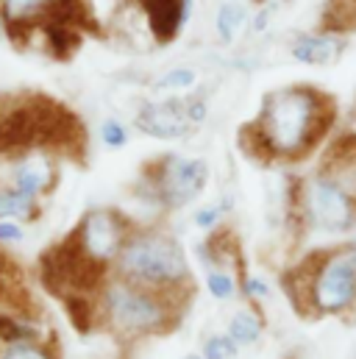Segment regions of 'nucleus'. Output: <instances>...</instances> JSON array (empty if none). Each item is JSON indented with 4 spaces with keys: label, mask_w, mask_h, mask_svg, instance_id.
<instances>
[{
    "label": "nucleus",
    "mask_w": 356,
    "mask_h": 359,
    "mask_svg": "<svg viewBox=\"0 0 356 359\" xmlns=\"http://www.w3.org/2000/svg\"><path fill=\"white\" fill-rule=\"evenodd\" d=\"M337 120V103L312 84H292L265 95L262 109L242 131V145L265 162H301L312 156Z\"/></svg>",
    "instance_id": "f257e3e1"
},
{
    "label": "nucleus",
    "mask_w": 356,
    "mask_h": 359,
    "mask_svg": "<svg viewBox=\"0 0 356 359\" xmlns=\"http://www.w3.org/2000/svg\"><path fill=\"white\" fill-rule=\"evenodd\" d=\"M81 140V126L70 109L48 97H28L0 114V154L31 148H70Z\"/></svg>",
    "instance_id": "f03ea898"
},
{
    "label": "nucleus",
    "mask_w": 356,
    "mask_h": 359,
    "mask_svg": "<svg viewBox=\"0 0 356 359\" xmlns=\"http://www.w3.org/2000/svg\"><path fill=\"white\" fill-rule=\"evenodd\" d=\"M120 273L125 281L145 290L181 287L189 278L186 257L167 234H137L120 251Z\"/></svg>",
    "instance_id": "7ed1b4c3"
},
{
    "label": "nucleus",
    "mask_w": 356,
    "mask_h": 359,
    "mask_svg": "<svg viewBox=\"0 0 356 359\" xmlns=\"http://www.w3.org/2000/svg\"><path fill=\"white\" fill-rule=\"evenodd\" d=\"M292 212L301 226L323 234H348L356 229V203L320 170L292 181Z\"/></svg>",
    "instance_id": "20e7f679"
},
{
    "label": "nucleus",
    "mask_w": 356,
    "mask_h": 359,
    "mask_svg": "<svg viewBox=\"0 0 356 359\" xmlns=\"http://www.w3.org/2000/svg\"><path fill=\"white\" fill-rule=\"evenodd\" d=\"M106 309L111 320L125 332H151L165 320V306L159 304V298L151 290L137 287L125 278L109 284Z\"/></svg>",
    "instance_id": "39448f33"
},
{
    "label": "nucleus",
    "mask_w": 356,
    "mask_h": 359,
    "mask_svg": "<svg viewBox=\"0 0 356 359\" xmlns=\"http://www.w3.org/2000/svg\"><path fill=\"white\" fill-rule=\"evenodd\" d=\"M209 181V165L203 159H189V156H178L170 154L156 165V176H153V195L176 209L189 203L195 195L203 192Z\"/></svg>",
    "instance_id": "423d86ee"
},
{
    "label": "nucleus",
    "mask_w": 356,
    "mask_h": 359,
    "mask_svg": "<svg viewBox=\"0 0 356 359\" xmlns=\"http://www.w3.org/2000/svg\"><path fill=\"white\" fill-rule=\"evenodd\" d=\"M76 237H78L81 248L100 265H106L109 259L120 257L123 245L128 243L125 240V226H123L120 215L106 212V209L84 215V220L76 229Z\"/></svg>",
    "instance_id": "0eeeda50"
},
{
    "label": "nucleus",
    "mask_w": 356,
    "mask_h": 359,
    "mask_svg": "<svg viewBox=\"0 0 356 359\" xmlns=\"http://www.w3.org/2000/svg\"><path fill=\"white\" fill-rule=\"evenodd\" d=\"M137 128L156 140H178L192 131V120L186 114V103L167 100V103H145L137 114Z\"/></svg>",
    "instance_id": "6e6552de"
},
{
    "label": "nucleus",
    "mask_w": 356,
    "mask_h": 359,
    "mask_svg": "<svg viewBox=\"0 0 356 359\" xmlns=\"http://www.w3.org/2000/svg\"><path fill=\"white\" fill-rule=\"evenodd\" d=\"M317 170L329 176L356 203V131L340 134L323 151Z\"/></svg>",
    "instance_id": "1a4fd4ad"
},
{
    "label": "nucleus",
    "mask_w": 356,
    "mask_h": 359,
    "mask_svg": "<svg viewBox=\"0 0 356 359\" xmlns=\"http://www.w3.org/2000/svg\"><path fill=\"white\" fill-rule=\"evenodd\" d=\"M139 3L148 14V22L159 42L176 39L189 17V6H192V0H139Z\"/></svg>",
    "instance_id": "9d476101"
},
{
    "label": "nucleus",
    "mask_w": 356,
    "mask_h": 359,
    "mask_svg": "<svg viewBox=\"0 0 356 359\" xmlns=\"http://www.w3.org/2000/svg\"><path fill=\"white\" fill-rule=\"evenodd\" d=\"M345 50V39L337 34H301L295 36L289 53L301 65H334Z\"/></svg>",
    "instance_id": "9b49d317"
},
{
    "label": "nucleus",
    "mask_w": 356,
    "mask_h": 359,
    "mask_svg": "<svg viewBox=\"0 0 356 359\" xmlns=\"http://www.w3.org/2000/svg\"><path fill=\"white\" fill-rule=\"evenodd\" d=\"M50 181H53V168H50V162L36 154V156L22 159V162L14 168L11 187L20 189V192H25V195H34V198H36L39 192H45V189L50 187Z\"/></svg>",
    "instance_id": "f8f14e48"
},
{
    "label": "nucleus",
    "mask_w": 356,
    "mask_h": 359,
    "mask_svg": "<svg viewBox=\"0 0 356 359\" xmlns=\"http://www.w3.org/2000/svg\"><path fill=\"white\" fill-rule=\"evenodd\" d=\"M320 28L337 36L356 31V0H326Z\"/></svg>",
    "instance_id": "ddd939ff"
},
{
    "label": "nucleus",
    "mask_w": 356,
    "mask_h": 359,
    "mask_svg": "<svg viewBox=\"0 0 356 359\" xmlns=\"http://www.w3.org/2000/svg\"><path fill=\"white\" fill-rule=\"evenodd\" d=\"M245 20H248L245 6H242V3H237V0H226V3L217 8V17H214V31H217L220 42H226V45H228V42H234V39H237V34L242 31Z\"/></svg>",
    "instance_id": "4468645a"
},
{
    "label": "nucleus",
    "mask_w": 356,
    "mask_h": 359,
    "mask_svg": "<svg viewBox=\"0 0 356 359\" xmlns=\"http://www.w3.org/2000/svg\"><path fill=\"white\" fill-rule=\"evenodd\" d=\"M56 0H3V17L8 28L34 22L36 17H45Z\"/></svg>",
    "instance_id": "2eb2a0df"
},
{
    "label": "nucleus",
    "mask_w": 356,
    "mask_h": 359,
    "mask_svg": "<svg viewBox=\"0 0 356 359\" xmlns=\"http://www.w3.org/2000/svg\"><path fill=\"white\" fill-rule=\"evenodd\" d=\"M34 220L36 217V198L25 195L20 189H3L0 192V220Z\"/></svg>",
    "instance_id": "dca6fc26"
},
{
    "label": "nucleus",
    "mask_w": 356,
    "mask_h": 359,
    "mask_svg": "<svg viewBox=\"0 0 356 359\" xmlns=\"http://www.w3.org/2000/svg\"><path fill=\"white\" fill-rule=\"evenodd\" d=\"M228 337L237 343V346H254L259 337H262V320L248 312V309H240L231 320H228Z\"/></svg>",
    "instance_id": "f3484780"
},
{
    "label": "nucleus",
    "mask_w": 356,
    "mask_h": 359,
    "mask_svg": "<svg viewBox=\"0 0 356 359\" xmlns=\"http://www.w3.org/2000/svg\"><path fill=\"white\" fill-rule=\"evenodd\" d=\"M198 81V73L192 67H173L167 70L159 81H156V90L162 92H181V90H192Z\"/></svg>",
    "instance_id": "a211bd4d"
},
{
    "label": "nucleus",
    "mask_w": 356,
    "mask_h": 359,
    "mask_svg": "<svg viewBox=\"0 0 356 359\" xmlns=\"http://www.w3.org/2000/svg\"><path fill=\"white\" fill-rule=\"evenodd\" d=\"M206 287H209V292H212L217 301H231L234 292H237V281H234V276L226 273V270H209Z\"/></svg>",
    "instance_id": "6ab92c4d"
},
{
    "label": "nucleus",
    "mask_w": 356,
    "mask_h": 359,
    "mask_svg": "<svg viewBox=\"0 0 356 359\" xmlns=\"http://www.w3.org/2000/svg\"><path fill=\"white\" fill-rule=\"evenodd\" d=\"M240 346L228 334H214L203 343V359H234Z\"/></svg>",
    "instance_id": "aec40b11"
},
{
    "label": "nucleus",
    "mask_w": 356,
    "mask_h": 359,
    "mask_svg": "<svg viewBox=\"0 0 356 359\" xmlns=\"http://www.w3.org/2000/svg\"><path fill=\"white\" fill-rule=\"evenodd\" d=\"M100 142H103L106 148H111V151L125 148V145H128V131H125V126H123L120 120H106V123L100 126Z\"/></svg>",
    "instance_id": "412c9836"
},
{
    "label": "nucleus",
    "mask_w": 356,
    "mask_h": 359,
    "mask_svg": "<svg viewBox=\"0 0 356 359\" xmlns=\"http://www.w3.org/2000/svg\"><path fill=\"white\" fill-rule=\"evenodd\" d=\"M223 206L220 203H209V206H200L198 212H195V226L198 229H203V231H209V229H214L217 223H220V217H223Z\"/></svg>",
    "instance_id": "4be33fe9"
},
{
    "label": "nucleus",
    "mask_w": 356,
    "mask_h": 359,
    "mask_svg": "<svg viewBox=\"0 0 356 359\" xmlns=\"http://www.w3.org/2000/svg\"><path fill=\"white\" fill-rule=\"evenodd\" d=\"M242 290H245V295L254 298V301H265L267 295H270V287H267L262 278H256V276H245V278H242Z\"/></svg>",
    "instance_id": "5701e85b"
},
{
    "label": "nucleus",
    "mask_w": 356,
    "mask_h": 359,
    "mask_svg": "<svg viewBox=\"0 0 356 359\" xmlns=\"http://www.w3.org/2000/svg\"><path fill=\"white\" fill-rule=\"evenodd\" d=\"M3 359H45L31 343H14L6 354H3Z\"/></svg>",
    "instance_id": "b1692460"
},
{
    "label": "nucleus",
    "mask_w": 356,
    "mask_h": 359,
    "mask_svg": "<svg viewBox=\"0 0 356 359\" xmlns=\"http://www.w3.org/2000/svg\"><path fill=\"white\" fill-rule=\"evenodd\" d=\"M186 114H189L192 126L203 123V120H206V114H209V109H206V100H200V97H195V100H186Z\"/></svg>",
    "instance_id": "393cba45"
},
{
    "label": "nucleus",
    "mask_w": 356,
    "mask_h": 359,
    "mask_svg": "<svg viewBox=\"0 0 356 359\" xmlns=\"http://www.w3.org/2000/svg\"><path fill=\"white\" fill-rule=\"evenodd\" d=\"M22 229L14 220H0V243H20Z\"/></svg>",
    "instance_id": "a878e982"
},
{
    "label": "nucleus",
    "mask_w": 356,
    "mask_h": 359,
    "mask_svg": "<svg viewBox=\"0 0 356 359\" xmlns=\"http://www.w3.org/2000/svg\"><path fill=\"white\" fill-rule=\"evenodd\" d=\"M267 22H270V8H262V11L254 17V22H251V25H254V31H256V34H262V31L267 28Z\"/></svg>",
    "instance_id": "bb28decb"
},
{
    "label": "nucleus",
    "mask_w": 356,
    "mask_h": 359,
    "mask_svg": "<svg viewBox=\"0 0 356 359\" xmlns=\"http://www.w3.org/2000/svg\"><path fill=\"white\" fill-rule=\"evenodd\" d=\"M0 28H3V20H0Z\"/></svg>",
    "instance_id": "cd10ccee"
},
{
    "label": "nucleus",
    "mask_w": 356,
    "mask_h": 359,
    "mask_svg": "<svg viewBox=\"0 0 356 359\" xmlns=\"http://www.w3.org/2000/svg\"><path fill=\"white\" fill-rule=\"evenodd\" d=\"M192 359H195V357H192Z\"/></svg>",
    "instance_id": "c85d7f7f"
}]
</instances>
